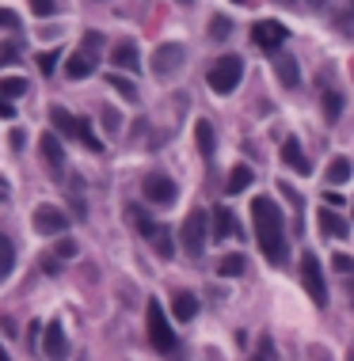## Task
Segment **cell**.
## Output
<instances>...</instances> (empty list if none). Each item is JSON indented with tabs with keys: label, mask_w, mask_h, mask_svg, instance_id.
Segmentation results:
<instances>
[{
	"label": "cell",
	"mask_w": 354,
	"mask_h": 361,
	"mask_svg": "<svg viewBox=\"0 0 354 361\" xmlns=\"http://www.w3.org/2000/svg\"><path fill=\"white\" fill-rule=\"evenodd\" d=\"M251 225H255V239H259V247H263L267 263L282 266L286 255H290V247H286V232H282V209H278L267 194L251 198Z\"/></svg>",
	"instance_id": "6da1fadb"
},
{
	"label": "cell",
	"mask_w": 354,
	"mask_h": 361,
	"mask_svg": "<svg viewBox=\"0 0 354 361\" xmlns=\"http://www.w3.org/2000/svg\"><path fill=\"white\" fill-rule=\"evenodd\" d=\"M99 50H103V34L88 31V34H84V42H80V50L65 61V77H69V80L91 77V72H96V65H99Z\"/></svg>",
	"instance_id": "7a4b0ae2"
},
{
	"label": "cell",
	"mask_w": 354,
	"mask_h": 361,
	"mask_svg": "<svg viewBox=\"0 0 354 361\" xmlns=\"http://www.w3.org/2000/svg\"><path fill=\"white\" fill-rule=\"evenodd\" d=\"M145 323H148V342H153L160 354H175V331H172V323H167V316H164L160 301H148Z\"/></svg>",
	"instance_id": "3957f363"
},
{
	"label": "cell",
	"mask_w": 354,
	"mask_h": 361,
	"mask_svg": "<svg viewBox=\"0 0 354 361\" xmlns=\"http://www.w3.org/2000/svg\"><path fill=\"white\" fill-rule=\"evenodd\" d=\"M240 77H244V61H240L236 53H225V58L210 69V88L217 91V96H232V91L240 88Z\"/></svg>",
	"instance_id": "277c9868"
},
{
	"label": "cell",
	"mask_w": 354,
	"mask_h": 361,
	"mask_svg": "<svg viewBox=\"0 0 354 361\" xmlns=\"http://www.w3.org/2000/svg\"><path fill=\"white\" fill-rule=\"evenodd\" d=\"M301 285L312 297L316 308H328V285H324V270H320L312 251H301Z\"/></svg>",
	"instance_id": "5b68a950"
},
{
	"label": "cell",
	"mask_w": 354,
	"mask_h": 361,
	"mask_svg": "<svg viewBox=\"0 0 354 361\" xmlns=\"http://www.w3.org/2000/svg\"><path fill=\"white\" fill-rule=\"evenodd\" d=\"M129 221H134L137 228L148 236V244H153V251L160 255V258H172V251H175V244H172V232H167L164 225H153V221L141 213V206H129Z\"/></svg>",
	"instance_id": "8992f818"
},
{
	"label": "cell",
	"mask_w": 354,
	"mask_h": 361,
	"mask_svg": "<svg viewBox=\"0 0 354 361\" xmlns=\"http://www.w3.org/2000/svg\"><path fill=\"white\" fill-rule=\"evenodd\" d=\"M206 228H210V217H206L202 209H194L191 217L183 221V232H179V236H183V247H187L191 258H198L202 251H206V244H210V232H206Z\"/></svg>",
	"instance_id": "52a82bcc"
},
{
	"label": "cell",
	"mask_w": 354,
	"mask_h": 361,
	"mask_svg": "<svg viewBox=\"0 0 354 361\" xmlns=\"http://www.w3.org/2000/svg\"><path fill=\"white\" fill-rule=\"evenodd\" d=\"M183 58H187V50H183L179 42H164L153 50V61H148V69H153V77H172V72L183 69Z\"/></svg>",
	"instance_id": "ba28073f"
},
{
	"label": "cell",
	"mask_w": 354,
	"mask_h": 361,
	"mask_svg": "<svg viewBox=\"0 0 354 361\" xmlns=\"http://www.w3.org/2000/svg\"><path fill=\"white\" fill-rule=\"evenodd\" d=\"M141 190H145V198L153 202V206H172L175 194H179L167 175H145V179H141Z\"/></svg>",
	"instance_id": "9c48e42d"
},
{
	"label": "cell",
	"mask_w": 354,
	"mask_h": 361,
	"mask_svg": "<svg viewBox=\"0 0 354 361\" xmlns=\"http://www.w3.org/2000/svg\"><path fill=\"white\" fill-rule=\"evenodd\" d=\"M69 228V217L58 206H39L34 209V232L39 236H61Z\"/></svg>",
	"instance_id": "30bf717a"
},
{
	"label": "cell",
	"mask_w": 354,
	"mask_h": 361,
	"mask_svg": "<svg viewBox=\"0 0 354 361\" xmlns=\"http://www.w3.org/2000/svg\"><path fill=\"white\" fill-rule=\"evenodd\" d=\"M286 27L278 23V20H259L255 27H251V42L255 46H263V50H278V46L286 42Z\"/></svg>",
	"instance_id": "8fae6325"
},
{
	"label": "cell",
	"mask_w": 354,
	"mask_h": 361,
	"mask_svg": "<svg viewBox=\"0 0 354 361\" xmlns=\"http://www.w3.org/2000/svg\"><path fill=\"white\" fill-rule=\"evenodd\" d=\"M42 354L50 357V361H65V357H69V339H65L61 323H50V327H46V335H42Z\"/></svg>",
	"instance_id": "7c38bea8"
},
{
	"label": "cell",
	"mask_w": 354,
	"mask_h": 361,
	"mask_svg": "<svg viewBox=\"0 0 354 361\" xmlns=\"http://www.w3.org/2000/svg\"><path fill=\"white\" fill-rule=\"evenodd\" d=\"M316 221H320V232L331 239H347V232H350V225L335 209H316Z\"/></svg>",
	"instance_id": "4fadbf2b"
},
{
	"label": "cell",
	"mask_w": 354,
	"mask_h": 361,
	"mask_svg": "<svg viewBox=\"0 0 354 361\" xmlns=\"http://www.w3.org/2000/svg\"><path fill=\"white\" fill-rule=\"evenodd\" d=\"M210 228H213V239L236 236V221H232V209H229V206H213V213H210Z\"/></svg>",
	"instance_id": "5bb4252c"
},
{
	"label": "cell",
	"mask_w": 354,
	"mask_h": 361,
	"mask_svg": "<svg viewBox=\"0 0 354 361\" xmlns=\"http://www.w3.org/2000/svg\"><path fill=\"white\" fill-rule=\"evenodd\" d=\"M110 61L118 65V69H129V72H137L141 69V58H137V46L122 39V42H115V50H110Z\"/></svg>",
	"instance_id": "9a60e30c"
},
{
	"label": "cell",
	"mask_w": 354,
	"mask_h": 361,
	"mask_svg": "<svg viewBox=\"0 0 354 361\" xmlns=\"http://www.w3.org/2000/svg\"><path fill=\"white\" fill-rule=\"evenodd\" d=\"M282 160L290 164L293 171H301V175H309V171H312V160L301 152V145H297V137H286V141H282Z\"/></svg>",
	"instance_id": "2e32d148"
},
{
	"label": "cell",
	"mask_w": 354,
	"mask_h": 361,
	"mask_svg": "<svg viewBox=\"0 0 354 361\" xmlns=\"http://www.w3.org/2000/svg\"><path fill=\"white\" fill-rule=\"evenodd\" d=\"M274 77L282 80V88H297V84H301V69H297V58L282 53V58L274 61Z\"/></svg>",
	"instance_id": "e0dca14e"
},
{
	"label": "cell",
	"mask_w": 354,
	"mask_h": 361,
	"mask_svg": "<svg viewBox=\"0 0 354 361\" xmlns=\"http://www.w3.org/2000/svg\"><path fill=\"white\" fill-rule=\"evenodd\" d=\"M39 149H42L46 164H53V168H61V164H65V149H61L58 137H53V129H46V133L39 137Z\"/></svg>",
	"instance_id": "ac0fdd59"
},
{
	"label": "cell",
	"mask_w": 354,
	"mask_h": 361,
	"mask_svg": "<svg viewBox=\"0 0 354 361\" xmlns=\"http://www.w3.org/2000/svg\"><path fill=\"white\" fill-rule=\"evenodd\" d=\"M172 308H175V320H179V323H191L194 316H198V297L183 289V293H175Z\"/></svg>",
	"instance_id": "d6986e66"
},
{
	"label": "cell",
	"mask_w": 354,
	"mask_h": 361,
	"mask_svg": "<svg viewBox=\"0 0 354 361\" xmlns=\"http://www.w3.org/2000/svg\"><path fill=\"white\" fill-rule=\"evenodd\" d=\"M194 141H198L202 160H213V149H217V145H213V126L206 122V118H198V122H194Z\"/></svg>",
	"instance_id": "ffe728a7"
},
{
	"label": "cell",
	"mask_w": 354,
	"mask_h": 361,
	"mask_svg": "<svg viewBox=\"0 0 354 361\" xmlns=\"http://www.w3.org/2000/svg\"><path fill=\"white\" fill-rule=\"evenodd\" d=\"M244 270H248V258L240 255V251H232V255H221V258H217V274H221V277H240Z\"/></svg>",
	"instance_id": "44dd1931"
},
{
	"label": "cell",
	"mask_w": 354,
	"mask_h": 361,
	"mask_svg": "<svg viewBox=\"0 0 354 361\" xmlns=\"http://www.w3.org/2000/svg\"><path fill=\"white\" fill-rule=\"evenodd\" d=\"M50 118H53V129H58V133H65V137H77L80 122H77V118H72L65 107H53V110H50Z\"/></svg>",
	"instance_id": "7402d4cb"
},
{
	"label": "cell",
	"mask_w": 354,
	"mask_h": 361,
	"mask_svg": "<svg viewBox=\"0 0 354 361\" xmlns=\"http://www.w3.org/2000/svg\"><path fill=\"white\" fill-rule=\"evenodd\" d=\"M350 175H354V168H350L347 156H335V160L328 164V183H331V187H343V183L350 179Z\"/></svg>",
	"instance_id": "603a6c76"
},
{
	"label": "cell",
	"mask_w": 354,
	"mask_h": 361,
	"mask_svg": "<svg viewBox=\"0 0 354 361\" xmlns=\"http://www.w3.org/2000/svg\"><path fill=\"white\" fill-rule=\"evenodd\" d=\"M251 179H255V175H251V168H248V164H236V168L229 171V194H240V190H248V187H251Z\"/></svg>",
	"instance_id": "cb8c5ba5"
},
{
	"label": "cell",
	"mask_w": 354,
	"mask_h": 361,
	"mask_svg": "<svg viewBox=\"0 0 354 361\" xmlns=\"http://www.w3.org/2000/svg\"><path fill=\"white\" fill-rule=\"evenodd\" d=\"M12 266H15V247H12V239L0 232V282L12 274Z\"/></svg>",
	"instance_id": "d4e9b609"
},
{
	"label": "cell",
	"mask_w": 354,
	"mask_h": 361,
	"mask_svg": "<svg viewBox=\"0 0 354 361\" xmlns=\"http://www.w3.org/2000/svg\"><path fill=\"white\" fill-rule=\"evenodd\" d=\"M107 84L115 88L122 99H129V103H137V84H134L129 77H118V72H110V77H107Z\"/></svg>",
	"instance_id": "484cf974"
},
{
	"label": "cell",
	"mask_w": 354,
	"mask_h": 361,
	"mask_svg": "<svg viewBox=\"0 0 354 361\" xmlns=\"http://www.w3.org/2000/svg\"><path fill=\"white\" fill-rule=\"evenodd\" d=\"M339 114H343L339 91H335V88H324V118H328V122H339Z\"/></svg>",
	"instance_id": "4316f807"
},
{
	"label": "cell",
	"mask_w": 354,
	"mask_h": 361,
	"mask_svg": "<svg viewBox=\"0 0 354 361\" xmlns=\"http://www.w3.org/2000/svg\"><path fill=\"white\" fill-rule=\"evenodd\" d=\"M27 88H31V84H27L23 77H4V80H0V96H4V99H20V96H27Z\"/></svg>",
	"instance_id": "83f0119b"
},
{
	"label": "cell",
	"mask_w": 354,
	"mask_h": 361,
	"mask_svg": "<svg viewBox=\"0 0 354 361\" xmlns=\"http://www.w3.org/2000/svg\"><path fill=\"white\" fill-rule=\"evenodd\" d=\"M77 137H80L84 145H88L91 152H103V141H99V137H96V129H91V122H88V118H84V122H80V129H77Z\"/></svg>",
	"instance_id": "f1b7e54d"
},
{
	"label": "cell",
	"mask_w": 354,
	"mask_h": 361,
	"mask_svg": "<svg viewBox=\"0 0 354 361\" xmlns=\"http://www.w3.org/2000/svg\"><path fill=\"white\" fill-rule=\"evenodd\" d=\"M232 34V20L229 15H213L210 20V39H229Z\"/></svg>",
	"instance_id": "f546056e"
},
{
	"label": "cell",
	"mask_w": 354,
	"mask_h": 361,
	"mask_svg": "<svg viewBox=\"0 0 354 361\" xmlns=\"http://www.w3.org/2000/svg\"><path fill=\"white\" fill-rule=\"evenodd\" d=\"M58 58H61L58 50H42V53H39V72H42V77H53V69H58Z\"/></svg>",
	"instance_id": "4dcf8cb0"
},
{
	"label": "cell",
	"mask_w": 354,
	"mask_h": 361,
	"mask_svg": "<svg viewBox=\"0 0 354 361\" xmlns=\"http://www.w3.org/2000/svg\"><path fill=\"white\" fill-rule=\"evenodd\" d=\"M251 361H274V342H271V335H259V350L251 354Z\"/></svg>",
	"instance_id": "1f68e13d"
},
{
	"label": "cell",
	"mask_w": 354,
	"mask_h": 361,
	"mask_svg": "<svg viewBox=\"0 0 354 361\" xmlns=\"http://www.w3.org/2000/svg\"><path fill=\"white\" fill-rule=\"evenodd\" d=\"M331 266H335V270H339L343 277H350V274H354V258H350V255H343V251H335V255H331Z\"/></svg>",
	"instance_id": "d6a6232c"
},
{
	"label": "cell",
	"mask_w": 354,
	"mask_h": 361,
	"mask_svg": "<svg viewBox=\"0 0 354 361\" xmlns=\"http://www.w3.org/2000/svg\"><path fill=\"white\" fill-rule=\"evenodd\" d=\"M20 58H23L20 42H0V61H20Z\"/></svg>",
	"instance_id": "836d02e7"
},
{
	"label": "cell",
	"mask_w": 354,
	"mask_h": 361,
	"mask_svg": "<svg viewBox=\"0 0 354 361\" xmlns=\"http://www.w3.org/2000/svg\"><path fill=\"white\" fill-rule=\"evenodd\" d=\"M31 12L46 20V15H53V12H58V4H53V0H31Z\"/></svg>",
	"instance_id": "e575fe53"
},
{
	"label": "cell",
	"mask_w": 354,
	"mask_h": 361,
	"mask_svg": "<svg viewBox=\"0 0 354 361\" xmlns=\"http://www.w3.org/2000/svg\"><path fill=\"white\" fill-rule=\"evenodd\" d=\"M42 270H46V274H61V258H53V255H42Z\"/></svg>",
	"instance_id": "d590c367"
},
{
	"label": "cell",
	"mask_w": 354,
	"mask_h": 361,
	"mask_svg": "<svg viewBox=\"0 0 354 361\" xmlns=\"http://www.w3.org/2000/svg\"><path fill=\"white\" fill-rule=\"evenodd\" d=\"M77 255V244H72V239H61L58 244V258H72Z\"/></svg>",
	"instance_id": "8d00e7d4"
},
{
	"label": "cell",
	"mask_w": 354,
	"mask_h": 361,
	"mask_svg": "<svg viewBox=\"0 0 354 361\" xmlns=\"http://www.w3.org/2000/svg\"><path fill=\"white\" fill-rule=\"evenodd\" d=\"M23 141H27V133H23L20 126H15L12 133H8V145H12V149H23Z\"/></svg>",
	"instance_id": "74e56055"
},
{
	"label": "cell",
	"mask_w": 354,
	"mask_h": 361,
	"mask_svg": "<svg viewBox=\"0 0 354 361\" xmlns=\"http://www.w3.org/2000/svg\"><path fill=\"white\" fill-rule=\"evenodd\" d=\"M0 27H20V15L8 12V8H0Z\"/></svg>",
	"instance_id": "f35d334b"
},
{
	"label": "cell",
	"mask_w": 354,
	"mask_h": 361,
	"mask_svg": "<svg viewBox=\"0 0 354 361\" xmlns=\"http://www.w3.org/2000/svg\"><path fill=\"white\" fill-rule=\"evenodd\" d=\"M103 122H107L110 133H118V126H122V122H118V114H115V110H103Z\"/></svg>",
	"instance_id": "ab89813d"
},
{
	"label": "cell",
	"mask_w": 354,
	"mask_h": 361,
	"mask_svg": "<svg viewBox=\"0 0 354 361\" xmlns=\"http://www.w3.org/2000/svg\"><path fill=\"white\" fill-rule=\"evenodd\" d=\"M0 118H15V110H12V99H4V96H0Z\"/></svg>",
	"instance_id": "60d3db41"
},
{
	"label": "cell",
	"mask_w": 354,
	"mask_h": 361,
	"mask_svg": "<svg viewBox=\"0 0 354 361\" xmlns=\"http://www.w3.org/2000/svg\"><path fill=\"white\" fill-rule=\"evenodd\" d=\"M343 289H347V304H350V308H354V274L347 277V282H343Z\"/></svg>",
	"instance_id": "b9f144b4"
},
{
	"label": "cell",
	"mask_w": 354,
	"mask_h": 361,
	"mask_svg": "<svg viewBox=\"0 0 354 361\" xmlns=\"http://www.w3.org/2000/svg\"><path fill=\"white\" fill-rule=\"evenodd\" d=\"M274 4H286V8H297V0H274Z\"/></svg>",
	"instance_id": "7bdbcfd3"
},
{
	"label": "cell",
	"mask_w": 354,
	"mask_h": 361,
	"mask_svg": "<svg viewBox=\"0 0 354 361\" xmlns=\"http://www.w3.org/2000/svg\"><path fill=\"white\" fill-rule=\"evenodd\" d=\"M309 4H312V8H324V4H328V0H309Z\"/></svg>",
	"instance_id": "ee69618b"
},
{
	"label": "cell",
	"mask_w": 354,
	"mask_h": 361,
	"mask_svg": "<svg viewBox=\"0 0 354 361\" xmlns=\"http://www.w3.org/2000/svg\"><path fill=\"white\" fill-rule=\"evenodd\" d=\"M0 361H12V357H8V350H4V346H0Z\"/></svg>",
	"instance_id": "f6af8a7d"
},
{
	"label": "cell",
	"mask_w": 354,
	"mask_h": 361,
	"mask_svg": "<svg viewBox=\"0 0 354 361\" xmlns=\"http://www.w3.org/2000/svg\"><path fill=\"white\" fill-rule=\"evenodd\" d=\"M232 4H248V0H232Z\"/></svg>",
	"instance_id": "bcb514c9"
},
{
	"label": "cell",
	"mask_w": 354,
	"mask_h": 361,
	"mask_svg": "<svg viewBox=\"0 0 354 361\" xmlns=\"http://www.w3.org/2000/svg\"><path fill=\"white\" fill-rule=\"evenodd\" d=\"M179 4H191V0H179Z\"/></svg>",
	"instance_id": "7dc6e473"
},
{
	"label": "cell",
	"mask_w": 354,
	"mask_h": 361,
	"mask_svg": "<svg viewBox=\"0 0 354 361\" xmlns=\"http://www.w3.org/2000/svg\"><path fill=\"white\" fill-rule=\"evenodd\" d=\"M347 361H354V354H350V357H347Z\"/></svg>",
	"instance_id": "c3c4849f"
}]
</instances>
